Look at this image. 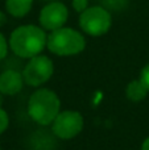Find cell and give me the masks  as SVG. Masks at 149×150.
Instances as JSON below:
<instances>
[{
  "mask_svg": "<svg viewBox=\"0 0 149 150\" xmlns=\"http://www.w3.org/2000/svg\"><path fill=\"white\" fill-rule=\"evenodd\" d=\"M48 42V36L41 28L34 25H23L12 32L9 46L16 55L21 58H33L40 55Z\"/></svg>",
  "mask_w": 149,
  "mask_h": 150,
  "instance_id": "6da1fadb",
  "label": "cell"
},
{
  "mask_svg": "<svg viewBox=\"0 0 149 150\" xmlns=\"http://www.w3.org/2000/svg\"><path fill=\"white\" fill-rule=\"evenodd\" d=\"M60 99L53 91L41 88L32 93L28 101V113L40 125L53 124L60 113Z\"/></svg>",
  "mask_w": 149,
  "mask_h": 150,
  "instance_id": "7a4b0ae2",
  "label": "cell"
},
{
  "mask_svg": "<svg viewBox=\"0 0 149 150\" xmlns=\"http://www.w3.org/2000/svg\"><path fill=\"white\" fill-rule=\"evenodd\" d=\"M46 46L55 55H75L86 46L83 36L71 28H60L48 36Z\"/></svg>",
  "mask_w": 149,
  "mask_h": 150,
  "instance_id": "3957f363",
  "label": "cell"
},
{
  "mask_svg": "<svg viewBox=\"0 0 149 150\" xmlns=\"http://www.w3.org/2000/svg\"><path fill=\"white\" fill-rule=\"evenodd\" d=\"M79 25L84 33L90 36H103L111 26V15L102 7H91L81 13Z\"/></svg>",
  "mask_w": 149,
  "mask_h": 150,
  "instance_id": "277c9868",
  "label": "cell"
},
{
  "mask_svg": "<svg viewBox=\"0 0 149 150\" xmlns=\"http://www.w3.org/2000/svg\"><path fill=\"white\" fill-rule=\"evenodd\" d=\"M54 71V66L50 58L45 55H36L31 58L23 71L24 82L29 86L38 87L50 79Z\"/></svg>",
  "mask_w": 149,
  "mask_h": 150,
  "instance_id": "5b68a950",
  "label": "cell"
},
{
  "mask_svg": "<svg viewBox=\"0 0 149 150\" xmlns=\"http://www.w3.org/2000/svg\"><path fill=\"white\" fill-rule=\"evenodd\" d=\"M83 124V117L79 112L63 111L53 121V133L61 140H70L82 132Z\"/></svg>",
  "mask_w": 149,
  "mask_h": 150,
  "instance_id": "8992f818",
  "label": "cell"
},
{
  "mask_svg": "<svg viewBox=\"0 0 149 150\" xmlns=\"http://www.w3.org/2000/svg\"><path fill=\"white\" fill-rule=\"evenodd\" d=\"M67 8L60 1H52L45 5L40 12V24L44 29L53 32L62 28L67 21Z\"/></svg>",
  "mask_w": 149,
  "mask_h": 150,
  "instance_id": "52a82bcc",
  "label": "cell"
},
{
  "mask_svg": "<svg viewBox=\"0 0 149 150\" xmlns=\"http://www.w3.org/2000/svg\"><path fill=\"white\" fill-rule=\"evenodd\" d=\"M24 78L15 70H7L0 74V92L3 95H16L21 91Z\"/></svg>",
  "mask_w": 149,
  "mask_h": 150,
  "instance_id": "ba28073f",
  "label": "cell"
},
{
  "mask_svg": "<svg viewBox=\"0 0 149 150\" xmlns=\"http://www.w3.org/2000/svg\"><path fill=\"white\" fill-rule=\"evenodd\" d=\"M33 0H7V11L15 17H23L31 11Z\"/></svg>",
  "mask_w": 149,
  "mask_h": 150,
  "instance_id": "9c48e42d",
  "label": "cell"
},
{
  "mask_svg": "<svg viewBox=\"0 0 149 150\" xmlns=\"http://www.w3.org/2000/svg\"><path fill=\"white\" fill-rule=\"evenodd\" d=\"M149 91L147 90V87L144 86V83L141 80H132L128 86H127V98L132 101H141L145 99V96L148 95Z\"/></svg>",
  "mask_w": 149,
  "mask_h": 150,
  "instance_id": "30bf717a",
  "label": "cell"
},
{
  "mask_svg": "<svg viewBox=\"0 0 149 150\" xmlns=\"http://www.w3.org/2000/svg\"><path fill=\"white\" fill-rule=\"evenodd\" d=\"M8 124H9V120H8L7 112L4 109H1V107H0V134L8 128Z\"/></svg>",
  "mask_w": 149,
  "mask_h": 150,
  "instance_id": "8fae6325",
  "label": "cell"
},
{
  "mask_svg": "<svg viewBox=\"0 0 149 150\" xmlns=\"http://www.w3.org/2000/svg\"><path fill=\"white\" fill-rule=\"evenodd\" d=\"M87 0H73V7H74V9L77 11V12H79V13H82L83 11H86L87 9Z\"/></svg>",
  "mask_w": 149,
  "mask_h": 150,
  "instance_id": "7c38bea8",
  "label": "cell"
},
{
  "mask_svg": "<svg viewBox=\"0 0 149 150\" xmlns=\"http://www.w3.org/2000/svg\"><path fill=\"white\" fill-rule=\"evenodd\" d=\"M140 80L144 83V86L147 87V90L149 91V63L141 70V74H140Z\"/></svg>",
  "mask_w": 149,
  "mask_h": 150,
  "instance_id": "4fadbf2b",
  "label": "cell"
},
{
  "mask_svg": "<svg viewBox=\"0 0 149 150\" xmlns=\"http://www.w3.org/2000/svg\"><path fill=\"white\" fill-rule=\"evenodd\" d=\"M8 53V45H7V41H5L4 36L0 33V61L7 55Z\"/></svg>",
  "mask_w": 149,
  "mask_h": 150,
  "instance_id": "5bb4252c",
  "label": "cell"
},
{
  "mask_svg": "<svg viewBox=\"0 0 149 150\" xmlns=\"http://www.w3.org/2000/svg\"><path fill=\"white\" fill-rule=\"evenodd\" d=\"M141 150H149V137H148V138H145V141L143 142Z\"/></svg>",
  "mask_w": 149,
  "mask_h": 150,
  "instance_id": "9a60e30c",
  "label": "cell"
},
{
  "mask_svg": "<svg viewBox=\"0 0 149 150\" xmlns=\"http://www.w3.org/2000/svg\"><path fill=\"white\" fill-rule=\"evenodd\" d=\"M1 103H3V98H1V92H0V107H1Z\"/></svg>",
  "mask_w": 149,
  "mask_h": 150,
  "instance_id": "2e32d148",
  "label": "cell"
},
{
  "mask_svg": "<svg viewBox=\"0 0 149 150\" xmlns=\"http://www.w3.org/2000/svg\"><path fill=\"white\" fill-rule=\"evenodd\" d=\"M45 1H55V0H45Z\"/></svg>",
  "mask_w": 149,
  "mask_h": 150,
  "instance_id": "e0dca14e",
  "label": "cell"
}]
</instances>
